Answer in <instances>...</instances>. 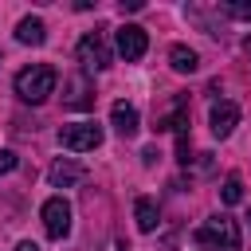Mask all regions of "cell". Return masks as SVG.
I'll list each match as a JSON object with an SVG mask.
<instances>
[{
  "instance_id": "8fae6325",
  "label": "cell",
  "mask_w": 251,
  "mask_h": 251,
  "mask_svg": "<svg viewBox=\"0 0 251 251\" xmlns=\"http://www.w3.org/2000/svg\"><path fill=\"white\" fill-rule=\"evenodd\" d=\"M16 39L27 43V47H39V43L47 39V24H43L39 16H24V20L16 24Z\"/></svg>"
},
{
  "instance_id": "9c48e42d",
  "label": "cell",
  "mask_w": 251,
  "mask_h": 251,
  "mask_svg": "<svg viewBox=\"0 0 251 251\" xmlns=\"http://www.w3.org/2000/svg\"><path fill=\"white\" fill-rule=\"evenodd\" d=\"M208 126L216 137H231V129L239 126V106L235 102H216L212 114H208Z\"/></svg>"
},
{
  "instance_id": "5bb4252c",
  "label": "cell",
  "mask_w": 251,
  "mask_h": 251,
  "mask_svg": "<svg viewBox=\"0 0 251 251\" xmlns=\"http://www.w3.org/2000/svg\"><path fill=\"white\" fill-rule=\"evenodd\" d=\"M220 16H231V20H247L251 24V0H227V4H216Z\"/></svg>"
},
{
  "instance_id": "8992f818",
  "label": "cell",
  "mask_w": 251,
  "mask_h": 251,
  "mask_svg": "<svg viewBox=\"0 0 251 251\" xmlns=\"http://www.w3.org/2000/svg\"><path fill=\"white\" fill-rule=\"evenodd\" d=\"M114 43H118V55H122L126 63H137V59L145 55V47H149V35H145V27H137V24H122L118 35H114Z\"/></svg>"
},
{
  "instance_id": "2e32d148",
  "label": "cell",
  "mask_w": 251,
  "mask_h": 251,
  "mask_svg": "<svg viewBox=\"0 0 251 251\" xmlns=\"http://www.w3.org/2000/svg\"><path fill=\"white\" fill-rule=\"evenodd\" d=\"M12 169H16V153H12V149H0V176L12 173Z\"/></svg>"
},
{
  "instance_id": "ba28073f",
  "label": "cell",
  "mask_w": 251,
  "mask_h": 251,
  "mask_svg": "<svg viewBox=\"0 0 251 251\" xmlns=\"http://www.w3.org/2000/svg\"><path fill=\"white\" fill-rule=\"evenodd\" d=\"M47 180H51V188H71V184L86 180V169H82L78 161H71V157H59V161H51Z\"/></svg>"
},
{
  "instance_id": "3957f363",
  "label": "cell",
  "mask_w": 251,
  "mask_h": 251,
  "mask_svg": "<svg viewBox=\"0 0 251 251\" xmlns=\"http://www.w3.org/2000/svg\"><path fill=\"white\" fill-rule=\"evenodd\" d=\"M59 145L71 153H90L102 145V126L98 122H71L59 129Z\"/></svg>"
},
{
  "instance_id": "7c38bea8",
  "label": "cell",
  "mask_w": 251,
  "mask_h": 251,
  "mask_svg": "<svg viewBox=\"0 0 251 251\" xmlns=\"http://www.w3.org/2000/svg\"><path fill=\"white\" fill-rule=\"evenodd\" d=\"M133 220H137V231H145V235L157 231V220H161V216H157V204H153L149 196H137V200H133Z\"/></svg>"
},
{
  "instance_id": "6da1fadb",
  "label": "cell",
  "mask_w": 251,
  "mask_h": 251,
  "mask_svg": "<svg viewBox=\"0 0 251 251\" xmlns=\"http://www.w3.org/2000/svg\"><path fill=\"white\" fill-rule=\"evenodd\" d=\"M196 251H239V224L231 216H212L192 235Z\"/></svg>"
},
{
  "instance_id": "5b68a950",
  "label": "cell",
  "mask_w": 251,
  "mask_h": 251,
  "mask_svg": "<svg viewBox=\"0 0 251 251\" xmlns=\"http://www.w3.org/2000/svg\"><path fill=\"white\" fill-rule=\"evenodd\" d=\"M39 216H43V227H47L51 239H67V235H71V204H67L63 196H51Z\"/></svg>"
},
{
  "instance_id": "7a4b0ae2",
  "label": "cell",
  "mask_w": 251,
  "mask_h": 251,
  "mask_svg": "<svg viewBox=\"0 0 251 251\" xmlns=\"http://www.w3.org/2000/svg\"><path fill=\"white\" fill-rule=\"evenodd\" d=\"M55 86H59V71H55V67H47V63L27 67V71H20V75H16V94H20L24 102H31V106L47 102V98L55 94Z\"/></svg>"
},
{
  "instance_id": "9a60e30c",
  "label": "cell",
  "mask_w": 251,
  "mask_h": 251,
  "mask_svg": "<svg viewBox=\"0 0 251 251\" xmlns=\"http://www.w3.org/2000/svg\"><path fill=\"white\" fill-rule=\"evenodd\" d=\"M220 196H224V204H239L243 200V180L231 173L227 180H224V188H220Z\"/></svg>"
},
{
  "instance_id": "30bf717a",
  "label": "cell",
  "mask_w": 251,
  "mask_h": 251,
  "mask_svg": "<svg viewBox=\"0 0 251 251\" xmlns=\"http://www.w3.org/2000/svg\"><path fill=\"white\" fill-rule=\"evenodd\" d=\"M110 122H114V129H118L122 137H133V133L141 129V118H137V110H133L129 102H114V110H110Z\"/></svg>"
},
{
  "instance_id": "277c9868",
  "label": "cell",
  "mask_w": 251,
  "mask_h": 251,
  "mask_svg": "<svg viewBox=\"0 0 251 251\" xmlns=\"http://www.w3.org/2000/svg\"><path fill=\"white\" fill-rule=\"evenodd\" d=\"M78 63H82V71H106L110 63H114V51H110V43H106V35L102 31H86L82 39H78Z\"/></svg>"
},
{
  "instance_id": "4fadbf2b",
  "label": "cell",
  "mask_w": 251,
  "mask_h": 251,
  "mask_svg": "<svg viewBox=\"0 0 251 251\" xmlns=\"http://www.w3.org/2000/svg\"><path fill=\"white\" fill-rule=\"evenodd\" d=\"M169 63H173V71H176V75H192V71L200 67V55H196L192 47H184V43H176V47L169 51Z\"/></svg>"
},
{
  "instance_id": "e0dca14e",
  "label": "cell",
  "mask_w": 251,
  "mask_h": 251,
  "mask_svg": "<svg viewBox=\"0 0 251 251\" xmlns=\"http://www.w3.org/2000/svg\"><path fill=\"white\" fill-rule=\"evenodd\" d=\"M16 251H39V247H35L31 239H20V243H16Z\"/></svg>"
},
{
  "instance_id": "52a82bcc",
  "label": "cell",
  "mask_w": 251,
  "mask_h": 251,
  "mask_svg": "<svg viewBox=\"0 0 251 251\" xmlns=\"http://www.w3.org/2000/svg\"><path fill=\"white\" fill-rule=\"evenodd\" d=\"M63 106H71V110H90V106H94V82H90L86 75H71V78L63 82Z\"/></svg>"
}]
</instances>
